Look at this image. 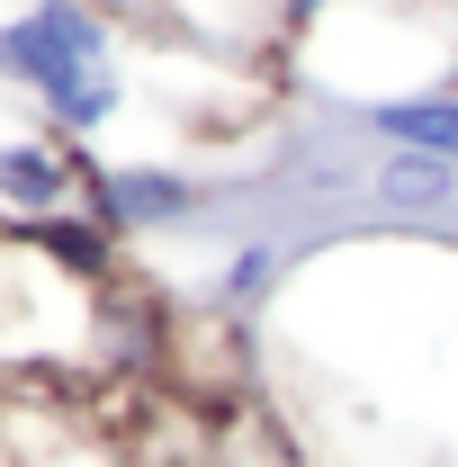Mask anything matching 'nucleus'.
I'll use <instances>...</instances> for the list:
<instances>
[{"label": "nucleus", "mask_w": 458, "mask_h": 467, "mask_svg": "<svg viewBox=\"0 0 458 467\" xmlns=\"http://www.w3.org/2000/svg\"><path fill=\"white\" fill-rule=\"evenodd\" d=\"M0 81L36 90L63 135H99L126 99L117 81V36L90 0H27L0 18Z\"/></svg>", "instance_id": "obj_1"}, {"label": "nucleus", "mask_w": 458, "mask_h": 467, "mask_svg": "<svg viewBox=\"0 0 458 467\" xmlns=\"http://www.w3.org/2000/svg\"><path fill=\"white\" fill-rule=\"evenodd\" d=\"M72 162L46 153V144H0V207H18L27 225L36 216H63V198H72Z\"/></svg>", "instance_id": "obj_3"}, {"label": "nucleus", "mask_w": 458, "mask_h": 467, "mask_svg": "<svg viewBox=\"0 0 458 467\" xmlns=\"http://www.w3.org/2000/svg\"><path fill=\"white\" fill-rule=\"evenodd\" d=\"M90 207H99V225H172L198 207V189L180 171H90Z\"/></svg>", "instance_id": "obj_2"}, {"label": "nucleus", "mask_w": 458, "mask_h": 467, "mask_svg": "<svg viewBox=\"0 0 458 467\" xmlns=\"http://www.w3.org/2000/svg\"><path fill=\"white\" fill-rule=\"evenodd\" d=\"M369 126L404 144V153H441L458 162V99H387V109H369Z\"/></svg>", "instance_id": "obj_4"}, {"label": "nucleus", "mask_w": 458, "mask_h": 467, "mask_svg": "<svg viewBox=\"0 0 458 467\" xmlns=\"http://www.w3.org/2000/svg\"><path fill=\"white\" fill-rule=\"evenodd\" d=\"M270 279H279V243H243V252H234V270H216V296L243 306V296H261Z\"/></svg>", "instance_id": "obj_6"}, {"label": "nucleus", "mask_w": 458, "mask_h": 467, "mask_svg": "<svg viewBox=\"0 0 458 467\" xmlns=\"http://www.w3.org/2000/svg\"><path fill=\"white\" fill-rule=\"evenodd\" d=\"M369 189H378L387 207H450V198H458V162H441V153H404V144H396Z\"/></svg>", "instance_id": "obj_5"}]
</instances>
